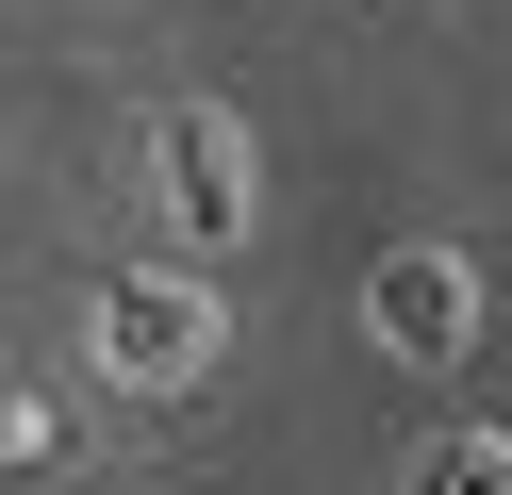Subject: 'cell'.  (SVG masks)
<instances>
[{
	"instance_id": "6da1fadb",
	"label": "cell",
	"mask_w": 512,
	"mask_h": 495,
	"mask_svg": "<svg viewBox=\"0 0 512 495\" xmlns=\"http://www.w3.org/2000/svg\"><path fill=\"white\" fill-rule=\"evenodd\" d=\"M149 182H166L182 264H232V248H248V149H232V116H215V99H182V116L149 132Z\"/></svg>"
},
{
	"instance_id": "7a4b0ae2",
	"label": "cell",
	"mask_w": 512,
	"mask_h": 495,
	"mask_svg": "<svg viewBox=\"0 0 512 495\" xmlns=\"http://www.w3.org/2000/svg\"><path fill=\"white\" fill-rule=\"evenodd\" d=\"M100 363H116L133 396H182V380L215 363V297H199V281H166V264L100 281Z\"/></svg>"
},
{
	"instance_id": "3957f363",
	"label": "cell",
	"mask_w": 512,
	"mask_h": 495,
	"mask_svg": "<svg viewBox=\"0 0 512 495\" xmlns=\"http://www.w3.org/2000/svg\"><path fill=\"white\" fill-rule=\"evenodd\" d=\"M463 314H479V281H463L446 248H397V264L364 281V330H380L397 363H463Z\"/></svg>"
},
{
	"instance_id": "277c9868",
	"label": "cell",
	"mask_w": 512,
	"mask_h": 495,
	"mask_svg": "<svg viewBox=\"0 0 512 495\" xmlns=\"http://www.w3.org/2000/svg\"><path fill=\"white\" fill-rule=\"evenodd\" d=\"M496 479H512V446H496V429H446V446L413 462V495H496Z\"/></svg>"
}]
</instances>
